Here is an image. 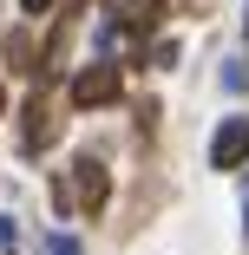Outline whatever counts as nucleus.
Masks as SVG:
<instances>
[{"label": "nucleus", "instance_id": "nucleus-2", "mask_svg": "<svg viewBox=\"0 0 249 255\" xmlns=\"http://www.w3.org/2000/svg\"><path fill=\"white\" fill-rule=\"evenodd\" d=\"M210 164H217V170L249 164V118H223V125H217V137H210Z\"/></svg>", "mask_w": 249, "mask_h": 255}, {"label": "nucleus", "instance_id": "nucleus-6", "mask_svg": "<svg viewBox=\"0 0 249 255\" xmlns=\"http://www.w3.org/2000/svg\"><path fill=\"white\" fill-rule=\"evenodd\" d=\"M53 255H79V249H72V242H66V236H53Z\"/></svg>", "mask_w": 249, "mask_h": 255}, {"label": "nucleus", "instance_id": "nucleus-3", "mask_svg": "<svg viewBox=\"0 0 249 255\" xmlns=\"http://www.w3.org/2000/svg\"><path fill=\"white\" fill-rule=\"evenodd\" d=\"M72 190H79V203L85 210H98V203H105V164H92V157H79V170H72Z\"/></svg>", "mask_w": 249, "mask_h": 255}, {"label": "nucleus", "instance_id": "nucleus-8", "mask_svg": "<svg viewBox=\"0 0 249 255\" xmlns=\"http://www.w3.org/2000/svg\"><path fill=\"white\" fill-rule=\"evenodd\" d=\"M243 223H249V196H243Z\"/></svg>", "mask_w": 249, "mask_h": 255}, {"label": "nucleus", "instance_id": "nucleus-1", "mask_svg": "<svg viewBox=\"0 0 249 255\" xmlns=\"http://www.w3.org/2000/svg\"><path fill=\"white\" fill-rule=\"evenodd\" d=\"M118 92H125V72H118V59H92V66L72 79V105H112Z\"/></svg>", "mask_w": 249, "mask_h": 255}, {"label": "nucleus", "instance_id": "nucleus-4", "mask_svg": "<svg viewBox=\"0 0 249 255\" xmlns=\"http://www.w3.org/2000/svg\"><path fill=\"white\" fill-rule=\"evenodd\" d=\"M112 20H131L138 33L164 20V0H112Z\"/></svg>", "mask_w": 249, "mask_h": 255}, {"label": "nucleus", "instance_id": "nucleus-5", "mask_svg": "<svg viewBox=\"0 0 249 255\" xmlns=\"http://www.w3.org/2000/svg\"><path fill=\"white\" fill-rule=\"evenodd\" d=\"M7 249H13V223L0 216V255H7Z\"/></svg>", "mask_w": 249, "mask_h": 255}, {"label": "nucleus", "instance_id": "nucleus-7", "mask_svg": "<svg viewBox=\"0 0 249 255\" xmlns=\"http://www.w3.org/2000/svg\"><path fill=\"white\" fill-rule=\"evenodd\" d=\"M26 7H33V13H39V7H53V0H26Z\"/></svg>", "mask_w": 249, "mask_h": 255}]
</instances>
